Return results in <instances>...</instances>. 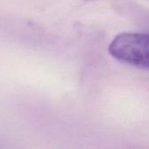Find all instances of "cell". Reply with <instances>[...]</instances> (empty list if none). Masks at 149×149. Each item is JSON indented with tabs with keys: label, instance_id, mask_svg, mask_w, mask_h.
I'll return each mask as SVG.
<instances>
[{
	"label": "cell",
	"instance_id": "6da1fadb",
	"mask_svg": "<svg viewBox=\"0 0 149 149\" xmlns=\"http://www.w3.org/2000/svg\"><path fill=\"white\" fill-rule=\"evenodd\" d=\"M108 52L122 63L149 71V34L120 33L111 42Z\"/></svg>",
	"mask_w": 149,
	"mask_h": 149
},
{
	"label": "cell",
	"instance_id": "7a4b0ae2",
	"mask_svg": "<svg viewBox=\"0 0 149 149\" xmlns=\"http://www.w3.org/2000/svg\"><path fill=\"white\" fill-rule=\"evenodd\" d=\"M84 1H96V0H84Z\"/></svg>",
	"mask_w": 149,
	"mask_h": 149
}]
</instances>
